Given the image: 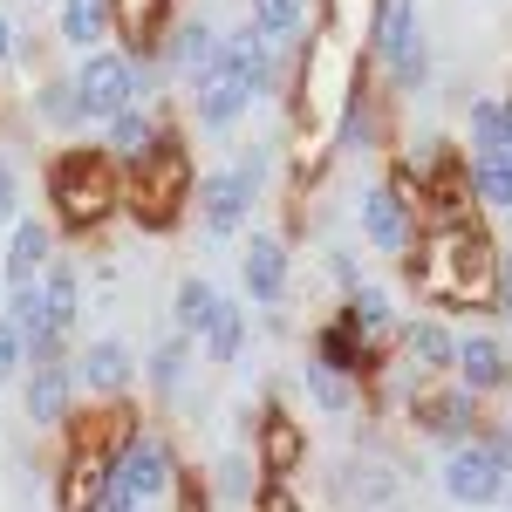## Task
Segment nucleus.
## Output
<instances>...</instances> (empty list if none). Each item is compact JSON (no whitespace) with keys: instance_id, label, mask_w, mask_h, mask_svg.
<instances>
[{"instance_id":"f257e3e1","label":"nucleus","mask_w":512,"mask_h":512,"mask_svg":"<svg viewBox=\"0 0 512 512\" xmlns=\"http://www.w3.org/2000/svg\"><path fill=\"white\" fill-rule=\"evenodd\" d=\"M260 82H267V35L260 28H239L226 41V55H219V69L198 82V117H205V130H226L260 96Z\"/></svg>"},{"instance_id":"f03ea898","label":"nucleus","mask_w":512,"mask_h":512,"mask_svg":"<svg viewBox=\"0 0 512 512\" xmlns=\"http://www.w3.org/2000/svg\"><path fill=\"white\" fill-rule=\"evenodd\" d=\"M444 492H451L458 506H499V499H506V472H499V458H492L485 444H458V451L444 458Z\"/></svg>"},{"instance_id":"7ed1b4c3","label":"nucleus","mask_w":512,"mask_h":512,"mask_svg":"<svg viewBox=\"0 0 512 512\" xmlns=\"http://www.w3.org/2000/svg\"><path fill=\"white\" fill-rule=\"evenodd\" d=\"M164 485H171V458H164V444H130L123 451L117 478H110V512H137L144 499H158Z\"/></svg>"},{"instance_id":"20e7f679","label":"nucleus","mask_w":512,"mask_h":512,"mask_svg":"<svg viewBox=\"0 0 512 512\" xmlns=\"http://www.w3.org/2000/svg\"><path fill=\"white\" fill-rule=\"evenodd\" d=\"M76 96H82V117L117 123L123 110H130V96H137V82H130V69H123L117 55H89L82 76H76Z\"/></svg>"},{"instance_id":"39448f33","label":"nucleus","mask_w":512,"mask_h":512,"mask_svg":"<svg viewBox=\"0 0 512 512\" xmlns=\"http://www.w3.org/2000/svg\"><path fill=\"white\" fill-rule=\"evenodd\" d=\"M458 383H465L472 396L506 390V383H512V355H506V342H499V335H465V342H458Z\"/></svg>"},{"instance_id":"423d86ee","label":"nucleus","mask_w":512,"mask_h":512,"mask_svg":"<svg viewBox=\"0 0 512 512\" xmlns=\"http://www.w3.org/2000/svg\"><path fill=\"white\" fill-rule=\"evenodd\" d=\"M55 198L69 205V219H89V212H103V164L96 151H69V158L55 164Z\"/></svg>"},{"instance_id":"0eeeda50","label":"nucleus","mask_w":512,"mask_h":512,"mask_svg":"<svg viewBox=\"0 0 512 512\" xmlns=\"http://www.w3.org/2000/svg\"><path fill=\"white\" fill-rule=\"evenodd\" d=\"M253 205V171H212L205 178V233H233Z\"/></svg>"},{"instance_id":"6e6552de","label":"nucleus","mask_w":512,"mask_h":512,"mask_svg":"<svg viewBox=\"0 0 512 512\" xmlns=\"http://www.w3.org/2000/svg\"><path fill=\"white\" fill-rule=\"evenodd\" d=\"M151 158H158V178H144V192H137V212H144L151 226H164V219L178 212L185 185H192V171H185V158H178V151H151Z\"/></svg>"},{"instance_id":"1a4fd4ad","label":"nucleus","mask_w":512,"mask_h":512,"mask_svg":"<svg viewBox=\"0 0 512 512\" xmlns=\"http://www.w3.org/2000/svg\"><path fill=\"white\" fill-rule=\"evenodd\" d=\"M403 349H410V362H417V376L458 369V342H451L444 321H410V328H403Z\"/></svg>"},{"instance_id":"9d476101","label":"nucleus","mask_w":512,"mask_h":512,"mask_svg":"<svg viewBox=\"0 0 512 512\" xmlns=\"http://www.w3.org/2000/svg\"><path fill=\"white\" fill-rule=\"evenodd\" d=\"M41 260H48V226H41V219H21V226H14V246H7V287L28 294L41 280Z\"/></svg>"},{"instance_id":"9b49d317","label":"nucleus","mask_w":512,"mask_h":512,"mask_svg":"<svg viewBox=\"0 0 512 512\" xmlns=\"http://www.w3.org/2000/svg\"><path fill=\"white\" fill-rule=\"evenodd\" d=\"M239 280H246V294L274 301L280 287H287V253H280V239H253V246L239 253Z\"/></svg>"},{"instance_id":"f8f14e48","label":"nucleus","mask_w":512,"mask_h":512,"mask_svg":"<svg viewBox=\"0 0 512 512\" xmlns=\"http://www.w3.org/2000/svg\"><path fill=\"white\" fill-rule=\"evenodd\" d=\"M362 233L376 239L383 253H403V246H410V219H403V198H396V192H369V198H362Z\"/></svg>"},{"instance_id":"ddd939ff","label":"nucleus","mask_w":512,"mask_h":512,"mask_svg":"<svg viewBox=\"0 0 512 512\" xmlns=\"http://www.w3.org/2000/svg\"><path fill=\"white\" fill-rule=\"evenodd\" d=\"M472 151L478 158H506L512 164V103H499V96L472 103Z\"/></svg>"},{"instance_id":"4468645a","label":"nucleus","mask_w":512,"mask_h":512,"mask_svg":"<svg viewBox=\"0 0 512 512\" xmlns=\"http://www.w3.org/2000/svg\"><path fill=\"white\" fill-rule=\"evenodd\" d=\"M369 41H376V55H383V62H396V55L417 41V7H410V0H376Z\"/></svg>"},{"instance_id":"2eb2a0df","label":"nucleus","mask_w":512,"mask_h":512,"mask_svg":"<svg viewBox=\"0 0 512 512\" xmlns=\"http://www.w3.org/2000/svg\"><path fill=\"white\" fill-rule=\"evenodd\" d=\"M417 424H424L431 437H444V444H465V431H472V390L424 396V403H417Z\"/></svg>"},{"instance_id":"dca6fc26","label":"nucleus","mask_w":512,"mask_h":512,"mask_svg":"<svg viewBox=\"0 0 512 512\" xmlns=\"http://www.w3.org/2000/svg\"><path fill=\"white\" fill-rule=\"evenodd\" d=\"M62 410H69V376L55 362H41L35 383H28V417L35 424H62Z\"/></svg>"},{"instance_id":"f3484780","label":"nucleus","mask_w":512,"mask_h":512,"mask_svg":"<svg viewBox=\"0 0 512 512\" xmlns=\"http://www.w3.org/2000/svg\"><path fill=\"white\" fill-rule=\"evenodd\" d=\"M82 383L89 390H123L130 383V349L123 342H96V349L82 355Z\"/></svg>"},{"instance_id":"a211bd4d","label":"nucleus","mask_w":512,"mask_h":512,"mask_svg":"<svg viewBox=\"0 0 512 512\" xmlns=\"http://www.w3.org/2000/svg\"><path fill=\"white\" fill-rule=\"evenodd\" d=\"M171 55H178V69H185V76H192V82H205V76H212V69H219V55H226V41L212 35V28H185Z\"/></svg>"},{"instance_id":"6ab92c4d","label":"nucleus","mask_w":512,"mask_h":512,"mask_svg":"<svg viewBox=\"0 0 512 512\" xmlns=\"http://www.w3.org/2000/svg\"><path fill=\"white\" fill-rule=\"evenodd\" d=\"M212 321H219V294L192 274L178 287V335H212Z\"/></svg>"},{"instance_id":"aec40b11","label":"nucleus","mask_w":512,"mask_h":512,"mask_svg":"<svg viewBox=\"0 0 512 512\" xmlns=\"http://www.w3.org/2000/svg\"><path fill=\"white\" fill-rule=\"evenodd\" d=\"M62 28H69V41H103V28H110V0H69L62 7Z\"/></svg>"},{"instance_id":"412c9836","label":"nucleus","mask_w":512,"mask_h":512,"mask_svg":"<svg viewBox=\"0 0 512 512\" xmlns=\"http://www.w3.org/2000/svg\"><path fill=\"white\" fill-rule=\"evenodd\" d=\"M472 192L485 205H512V164L506 158H478L472 151Z\"/></svg>"},{"instance_id":"4be33fe9","label":"nucleus","mask_w":512,"mask_h":512,"mask_svg":"<svg viewBox=\"0 0 512 512\" xmlns=\"http://www.w3.org/2000/svg\"><path fill=\"white\" fill-rule=\"evenodd\" d=\"M239 342H246V321H239L233 301H219V321H212V335H205V355H212V362H233Z\"/></svg>"},{"instance_id":"5701e85b","label":"nucleus","mask_w":512,"mask_h":512,"mask_svg":"<svg viewBox=\"0 0 512 512\" xmlns=\"http://www.w3.org/2000/svg\"><path fill=\"white\" fill-rule=\"evenodd\" d=\"M41 301H48V321H55V335H62V328L76 321V274H69V267H48Z\"/></svg>"},{"instance_id":"b1692460","label":"nucleus","mask_w":512,"mask_h":512,"mask_svg":"<svg viewBox=\"0 0 512 512\" xmlns=\"http://www.w3.org/2000/svg\"><path fill=\"white\" fill-rule=\"evenodd\" d=\"M110 151H117V158H144V151H151V117H144V110H123V117L110 123Z\"/></svg>"},{"instance_id":"393cba45","label":"nucleus","mask_w":512,"mask_h":512,"mask_svg":"<svg viewBox=\"0 0 512 512\" xmlns=\"http://www.w3.org/2000/svg\"><path fill=\"white\" fill-rule=\"evenodd\" d=\"M308 14V0H253V28L260 35H294Z\"/></svg>"},{"instance_id":"a878e982","label":"nucleus","mask_w":512,"mask_h":512,"mask_svg":"<svg viewBox=\"0 0 512 512\" xmlns=\"http://www.w3.org/2000/svg\"><path fill=\"white\" fill-rule=\"evenodd\" d=\"M342 321H349L355 335H376V328L390 321V301H383L376 287H355V294H349V315H342Z\"/></svg>"},{"instance_id":"bb28decb","label":"nucleus","mask_w":512,"mask_h":512,"mask_svg":"<svg viewBox=\"0 0 512 512\" xmlns=\"http://www.w3.org/2000/svg\"><path fill=\"white\" fill-rule=\"evenodd\" d=\"M355 342H362V335H355L349 321H342V328H321V369H355Z\"/></svg>"},{"instance_id":"cd10ccee","label":"nucleus","mask_w":512,"mask_h":512,"mask_svg":"<svg viewBox=\"0 0 512 512\" xmlns=\"http://www.w3.org/2000/svg\"><path fill=\"white\" fill-rule=\"evenodd\" d=\"M294 458H301V431H294L287 417H267V465H274V472H287Z\"/></svg>"},{"instance_id":"c85d7f7f","label":"nucleus","mask_w":512,"mask_h":512,"mask_svg":"<svg viewBox=\"0 0 512 512\" xmlns=\"http://www.w3.org/2000/svg\"><path fill=\"white\" fill-rule=\"evenodd\" d=\"M308 390H315V403H321V410H349V403H355V396H349V383H342V369H321V362L308 369Z\"/></svg>"},{"instance_id":"c756f323","label":"nucleus","mask_w":512,"mask_h":512,"mask_svg":"<svg viewBox=\"0 0 512 512\" xmlns=\"http://www.w3.org/2000/svg\"><path fill=\"white\" fill-rule=\"evenodd\" d=\"M390 76L403 82V89H417V82L431 76V55H424V35H417V41H410V48H403V55L390 62Z\"/></svg>"},{"instance_id":"7c9ffc66","label":"nucleus","mask_w":512,"mask_h":512,"mask_svg":"<svg viewBox=\"0 0 512 512\" xmlns=\"http://www.w3.org/2000/svg\"><path fill=\"white\" fill-rule=\"evenodd\" d=\"M41 110H48L55 123H76V117H82V96H76V82H62V89H48V96H41Z\"/></svg>"},{"instance_id":"2f4dec72","label":"nucleus","mask_w":512,"mask_h":512,"mask_svg":"<svg viewBox=\"0 0 512 512\" xmlns=\"http://www.w3.org/2000/svg\"><path fill=\"white\" fill-rule=\"evenodd\" d=\"M355 492H362V499H390L396 492L390 465H355Z\"/></svg>"},{"instance_id":"473e14b6","label":"nucleus","mask_w":512,"mask_h":512,"mask_svg":"<svg viewBox=\"0 0 512 512\" xmlns=\"http://www.w3.org/2000/svg\"><path fill=\"white\" fill-rule=\"evenodd\" d=\"M178 369H185V342H164V349H158V369H151V376H158V390H171V383H178Z\"/></svg>"},{"instance_id":"72a5a7b5","label":"nucleus","mask_w":512,"mask_h":512,"mask_svg":"<svg viewBox=\"0 0 512 512\" xmlns=\"http://www.w3.org/2000/svg\"><path fill=\"white\" fill-rule=\"evenodd\" d=\"M21 349H28V342L14 335V321H0V383L14 376V362H21Z\"/></svg>"},{"instance_id":"f704fd0d","label":"nucleus","mask_w":512,"mask_h":512,"mask_svg":"<svg viewBox=\"0 0 512 512\" xmlns=\"http://www.w3.org/2000/svg\"><path fill=\"white\" fill-rule=\"evenodd\" d=\"M478 444H485V451H492V458H499V472L512 478V437H506V431H492V437H478Z\"/></svg>"},{"instance_id":"c9c22d12","label":"nucleus","mask_w":512,"mask_h":512,"mask_svg":"<svg viewBox=\"0 0 512 512\" xmlns=\"http://www.w3.org/2000/svg\"><path fill=\"white\" fill-rule=\"evenodd\" d=\"M499 315L512 321V260H499Z\"/></svg>"},{"instance_id":"e433bc0d","label":"nucleus","mask_w":512,"mask_h":512,"mask_svg":"<svg viewBox=\"0 0 512 512\" xmlns=\"http://www.w3.org/2000/svg\"><path fill=\"white\" fill-rule=\"evenodd\" d=\"M0 212H14V171L0 164Z\"/></svg>"},{"instance_id":"4c0bfd02","label":"nucleus","mask_w":512,"mask_h":512,"mask_svg":"<svg viewBox=\"0 0 512 512\" xmlns=\"http://www.w3.org/2000/svg\"><path fill=\"white\" fill-rule=\"evenodd\" d=\"M267 512H294V499H287L280 485H267Z\"/></svg>"},{"instance_id":"58836bf2","label":"nucleus","mask_w":512,"mask_h":512,"mask_svg":"<svg viewBox=\"0 0 512 512\" xmlns=\"http://www.w3.org/2000/svg\"><path fill=\"white\" fill-rule=\"evenodd\" d=\"M14 55V28H7V14H0V62Z\"/></svg>"}]
</instances>
